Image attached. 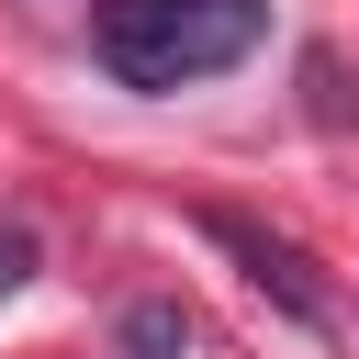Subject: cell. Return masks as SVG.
I'll return each instance as SVG.
<instances>
[{
	"label": "cell",
	"mask_w": 359,
	"mask_h": 359,
	"mask_svg": "<svg viewBox=\"0 0 359 359\" xmlns=\"http://www.w3.org/2000/svg\"><path fill=\"white\" fill-rule=\"evenodd\" d=\"M180 348H191V314H180V303H123L112 359H180Z\"/></svg>",
	"instance_id": "3"
},
{
	"label": "cell",
	"mask_w": 359,
	"mask_h": 359,
	"mask_svg": "<svg viewBox=\"0 0 359 359\" xmlns=\"http://www.w3.org/2000/svg\"><path fill=\"white\" fill-rule=\"evenodd\" d=\"M213 247H236V258H247V280H258V292H280V314H314V280H303V258H292L280 236H258V224L213 213Z\"/></svg>",
	"instance_id": "2"
},
{
	"label": "cell",
	"mask_w": 359,
	"mask_h": 359,
	"mask_svg": "<svg viewBox=\"0 0 359 359\" xmlns=\"http://www.w3.org/2000/svg\"><path fill=\"white\" fill-rule=\"evenodd\" d=\"M22 280H34V236H22V224H0V303H11Z\"/></svg>",
	"instance_id": "4"
},
{
	"label": "cell",
	"mask_w": 359,
	"mask_h": 359,
	"mask_svg": "<svg viewBox=\"0 0 359 359\" xmlns=\"http://www.w3.org/2000/svg\"><path fill=\"white\" fill-rule=\"evenodd\" d=\"M269 34V0H101L90 11V56L123 90H191L247 67Z\"/></svg>",
	"instance_id": "1"
}]
</instances>
